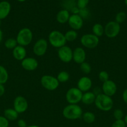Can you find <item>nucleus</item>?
Instances as JSON below:
<instances>
[{
	"label": "nucleus",
	"mask_w": 127,
	"mask_h": 127,
	"mask_svg": "<svg viewBox=\"0 0 127 127\" xmlns=\"http://www.w3.org/2000/svg\"><path fill=\"white\" fill-rule=\"evenodd\" d=\"M124 122H125V124L126 125H127V115H126L124 117Z\"/></svg>",
	"instance_id": "a19ab883"
},
{
	"label": "nucleus",
	"mask_w": 127,
	"mask_h": 127,
	"mask_svg": "<svg viewBox=\"0 0 127 127\" xmlns=\"http://www.w3.org/2000/svg\"><path fill=\"white\" fill-rule=\"evenodd\" d=\"M126 18H127V14H126L125 12L121 11V12H118L117 14L115 16V21L117 22V23L121 24L125 21Z\"/></svg>",
	"instance_id": "c85d7f7f"
},
{
	"label": "nucleus",
	"mask_w": 127,
	"mask_h": 127,
	"mask_svg": "<svg viewBox=\"0 0 127 127\" xmlns=\"http://www.w3.org/2000/svg\"><path fill=\"white\" fill-rule=\"evenodd\" d=\"M4 117L8 121H14L18 119L19 114L14 109L8 108L4 111Z\"/></svg>",
	"instance_id": "412c9836"
},
{
	"label": "nucleus",
	"mask_w": 127,
	"mask_h": 127,
	"mask_svg": "<svg viewBox=\"0 0 127 127\" xmlns=\"http://www.w3.org/2000/svg\"><path fill=\"white\" fill-rule=\"evenodd\" d=\"M89 3V0H77L76 6L79 9L86 8Z\"/></svg>",
	"instance_id": "2f4dec72"
},
{
	"label": "nucleus",
	"mask_w": 127,
	"mask_h": 127,
	"mask_svg": "<svg viewBox=\"0 0 127 127\" xmlns=\"http://www.w3.org/2000/svg\"><path fill=\"white\" fill-rule=\"evenodd\" d=\"M68 24L72 30L79 31L83 26V19L78 14H72L70 16Z\"/></svg>",
	"instance_id": "4468645a"
},
{
	"label": "nucleus",
	"mask_w": 127,
	"mask_h": 127,
	"mask_svg": "<svg viewBox=\"0 0 127 127\" xmlns=\"http://www.w3.org/2000/svg\"><path fill=\"white\" fill-rule=\"evenodd\" d=\"M57 54L60 60L64 63H69L73 60V50L68 46L65 45L59 48Z\"/></svg>",
	"instance_id": "1a4fd4ad"
},
{
	"label": "nucleus",
	"mask_w": 127,
	"mask_h": 127,
	"mask_svg": "<svg viewBox=\"0 0 127 127\" xmlns=\"http://www.w3.org/2000/svg\"><path fill=\"white\" fill-rule=\"evenodd\" d=\"M11 9V4L9 2L6 1L0 2V20L4 19L8 16Z\"/></svg>",
	"instance_id": "a211bd4d"
},
{
	"label": "nucleus",
	"mask_w": 127,
	"mask_h": 127,
	"mask_svg": "<svg viewBox=\"0 0 127 127\" xmlns=\"http://www.w3.org/2000/svg\"><path fill=\"white\" fill-rule=\"evenodd\" d=\"M17 1H19V2H24V1H26V0H17Z\"/></svg>",
	"instance_id": "37998d69"
},
{
	"label": "nucleus",
	"mask_w": 127,
	"mask_h": 127,
	"mask_svg": "<svg viewBox=\"0 0 127 127\" xmlns=\"http://www.w3.org/2000/svg\"><path fill=\"white\" fill-rule=\"evenodd\" d=\"M120 30V24L115 21H110L104 27V34L108 38H115L118 35Z\"/></svg>",
	"instance_id": "6e6552de"
},
{
	"label": "nucleus",
	"mask_w": 127,
	"mask_h": 127,
	"mask_svg": "<svg viewBox=\"0 0 127 127\" xmlns=\"http://www.w3.org/2000/svg\"><path fill=\"white\" fill-rule=\"evenodd\" d=\"M9 121L4 116L0 115V127H8Z\"/></svg>",
	"instance_id": "f704fd0d"
},
{
	"label": "nucleus",
	"mask_w": 127,
	"mask_h": 127,
	"mask_svg": "<svg viewBox=\"0 0 127 127\" xmlns=\"http://www.w3.org/2000/svg\"><path fill=\"white\" fill-rule=\"evenodd\" d=\"M27 52L25 47L21 45H17L12 50V56L17 61H22L26 58Z\"/></svg>",
	"instance_id": "f3484780"
},
{
	"label": "nucleus",
	"mask_w": 127,
	"mask_h": 127,
	"mask_svg": "<svg viewBox=\"0 0 127 127\" xmlns=\"http://www.w3.org/2000/svg\"><path fill=\"white\" fill-rule=\"evenodd\" d=\"M70 16V15L69 11L65 9H63L57 12L56 15V21L59 24H64L68 22Z\"/></svg>",
	"instance_id": "6ab92c4d"
},
{
	"label": "nucleus",
	"mask_w": 127,
	"mask_h": 127,
	"mask_svg": "<svg viewBox=\"0 0 127 127\" xmlns=\"http://www.w3.org/2000/svg\"><path fill=\"white\" fill-rule=\"evenodd\" d=\"M13 109L19 114L25 112L27 110L29 107L28 102L26 98L21 95L17 96L13 102Z\"/></svg>",
	"instance_id": "9b49d317"
},
{
	"label": "nucleus",
	"mask_w": 127,
	"mask_h": 127,
	"mask_svg": "<svg viewBox=\"0 0 127 127\" xmlns=\"http://www.w3.org/2000/svg\"><path fill=\"white\" fill-rule=\"evenodd\" d=\"M16 39L19 45L26 47L32 42L33 39V33L30 29L24 27L19 31Z\"/></svg>",
	"instance_id": "20e7f679"
},
{
	"label": "nucleus",
	"mask_w": 127,
	"mask_h": 127,
	"mask_svg": "<svg viewBox=\"0 0 127 127\" xmlns=\"http://www.w3.org/2000/svg\"><path fill=\"white\" fill-rule=\"evenodd\" d=\"M113 117L115 120H122L124 117V113L121 109H117L113 112Z\"/></svg>",
	"instance_id": "7c9ffc66"
},
{
	"label": "nucleus",
	"mask_w": 127,
	"mask_h": 127,
	"mask_svg": "<svg viewBox=\"0 0 127 127\" xmlns=\"http://www.w3.org/2000/svg\"><path fill=\"white\" fill-rule=\"evenodd\" d=\"M26 127H39L37 125H30V126H27Z\"/></svg>",
	"instance_id": "79ce46f5"
},
{
	"label": "nucleus",
	"mask_w": 127,
	"mask_h": 127,
	"mask_svg": "<svg viewBox=\"0 0 127 127\" xmlns=\"http://www.w3.org/2000/svg\"><path fill=\"white\" fill-rule=\"evenodd\" d=\"M17 125L19 127H27V124L25 120H24L23 119H19V120L17 121Z\"/></svg>",
	"instance_id": "c9c22d12"
},
{
	"label": "nucleus",
	"mask_w": 127,
	"mask_h": 127,
	"mask_svg": "<svg viewBox=\"0 0 127 127\" xmlns=\"http://www.w3.org/2000/svg\"><path fill=\"white\" fill-rule=\"evenodd\" d=\"M5 93V87L4 84H0V97L2 96Z\"/></svg>",
	"instance_id": "58836bf2"
},
{
	"label": "nucleus",
	"mask_w": 127,
	"mask_h": 127,
	"mask_svg": "<svg viewBox=\"0 0 127 127\" xmlns=\"http://www.w3.org/2000/svg\"><path fill=\"white\" fill-rule=\"evenodd\" d=\"M83 93L77 88H71L67 90L65 99L68 104H77L81 102Z\"/></svg>",
	"instance_id": "0eeeda50"
},
{
	"label": "nucleus",
	"mask_w": 127,
	"mask_h": 127,
	"mask_svg": "<svg viewBox=\"0 0 127 127\" xmlns=\"http://www.w3.org/2000/svg\"><path fill=\"white\" fill-rule=\"evenodd\" d=\"M70 11H71V12L72 13V14H78L80 9L78 8V7H77V6H75L71 9Z\"/></svg>",
	"instance_id": "e433bc0d"
},
{
	"label": "nucleus",
	"mask_w": 127,
	"mask_h": 127,
	"mask_svg": "<svg viewBox=\"0 0 127 127\" xmlns=\"http://www.w3.org/2000/svg\"><path fill=\"white\" fill-rule=\"evenodd\" d=\"M86 52L82 47H77L73 50V60L75 63L82 64L85 62Z\"/></svg>",
	"instance_id": "dca6fc26"
},
{
	"label": "nucleus",
	"mask_w": 127,
	"mask_h": 127,
	"mask_svg": "<svg viewBox=\"0 0 127 127\" xmlns=\"http://www.w3.org/2000/svg\"><path fill=\"white\" fill-rule=\"evenodd\" d=\"M59 83L56 77L48 74L42 76L41 79V84L42 86L46 90L50 91L56 90L59 86Z\"/></svg>",
	"instance_id": "39448f33"
},
{
	"label": "nucleus",
	"mask_w": 127,
	"mask_h": 127,
	"mask_svg": "<svg viewBox=\"0 0 127 127\" xmlns=\"http://www.w3.org/2000/svg\"><path fill=\"white\" fill-rule=\"evenodd\" d=\"M48 48V42L44 38H40L35 42L33 52L37 57H42L46 54Z\"/></svg>",
	"instance_id": "9d476101"
},
{
	"label": "nucleus",
	"mask_w": 127,
	"mask_h": 127,
	"mask_svg": "<svg viewBox=\"0 0 127 127\" xmlns=\"http://www.w3.org/2000/svg\"><path fill=\"white\" fill-rule=\"evenodd\" d=\"M2 38H3V32H2V30L0 29V43L2 40Z\"/></svg>",
	"instance_id": "ea45409f"
},
{
	"label": "nucleus",
	"mask_w": 127,
	"mask_h": 127,
	"mask_svg": "<svg viewBox=\"0 0 127 127\" xmlns=\"http://www.w3.org/2000/svg\"><path fill=\"white\" fill-rule=\"evenodd\" d=\"M102 92L108 96L112 97L116 94L117 91V86L116 83L112 80H108L103 83L102 87Z\"/></svg>",
	"instance_id": "f8f14e48"
},
{
	"label": "nucleus",
	"mask_w": 127,
	"mask_h": 127,
	"mask_svg": "<svg viewBox=\"0 0 127 127\" xmlns=\"http://www.w3.org/2000/svg\"><path fill=\"white\" fill-rule=\"evenodd\" d=\"M78 15H79L83 19H87V17H88V16H89L90 15L89 10H88L87 7L84 9H80Z\"/></svg>",
	"instance_id": "473e14b6"
},
{
	"label": "nucleus",
	"mask_w": 127,
	"mask_h": 127,
	"mask_svg": "<svg viewBox=\"0 0 127 127\" xmlns=\"http://www.w3.org/2000/svg\"><path fill=\"white\" fill-rule=\"evenodd\" d=\"M9 79V74L7 69L2 65H0V84H4Z\"/></svg>",
	"instance_id": "5701e85b"
},
{
	"label": "nucleus",
	"mask_w": 127,
	"mask_h": 127,
	"mask_svg": "<svg viewBox=\"0 0 127 127\" xmlns=\"http://www.w3.org/2000/svg\"><path fill=\"white\" fill-rule=\"evenodd\" d=\"M1 20H0V26H1Z\"/></svg>",
	"instance_id": "a18cd8bd"
},
{
	"label": "nucleus",
	"mask_w": 127,
	"mask_h": 127,
	"mask_svg": "<svg viewBox=\"0 0 127 127\" xmlns=\"http://www.w3.org/2000/svg\"><path fill=\"white\" fill-rule=\"evenodd\" d=\"M39 62L33 57H26L21 61V66L24 69L28 71H34L38 68Z\"/></svg>",
	"instance_id": "ddd939ff"
},
{
	"label": "nucleus",
	"mask_w": 127,
	"mask_h": 127,
	"mask_svg": "<svg viewBox=\"0 0 127 127\" xmlns=\"http://www.w3.org/2000/svg\"><path fill=\"white\" fill-rule=\"evenodd\" d=\"M80 68L81 71L85 74H89L92 71V67L90 64L86 62L80 64Z\"/></svg>",
	"instance_id": "cd10ccee"
},
{
	"label": "nucleus",
	"mask_w": 127,
	"mask_h": 127,
	"mask_svg": "<svg viewBox=\"0 0 127 127\" xmlns=\"http://www.w3.org/2000/svg\"><path fill=\"white\" fill-rule=\"evenodd\" d=\"M83 110L78 104H68L64 108L62 115L66 119L70 120H77L82 117Z\"/></svg>",
	"instance_id": "f03ea898"
},
{
	"label": "nucleus",
	"mask_w": 127,
	"mask_h": 127,
	"mask_svg": "<svg viewBox=\"0 0 127 127\" xmlns=\"http://www.w3.org/2000/svg\"><path fill=\"white\" fill-rule=\"evenodd\" d=\"M96 95L93 92L88 91L83 93V95L82 97V102L83 104L87 105H92L95 102L96 99Z\"/></svg>",
	"instance_id": "aec40b11"
},
{
	"label": "nucleus",
	"mask_w": 127,
	"mask_h": 127,
	"mask_svg": "<svg viewBox=\"0 0 127 127\" xmlns=\"http://www.w3.org/2000/svg\"><path fill=\"white\" fill-rule=\"evenodd\" d=\"M98 78H99L100 81H102V83L106 82L107 81L109 80V74L106 71H101L99 73H98Z\"/></svg>",
	"instance_id": "c756f323"
},
{
	"label": "nucleus",
	"mask_w": 127,
	"mask_h": 127,
	"mask_svg": "<svg viewBox=\"0 0 127 127\" xmlns=\"http://www.w3.org/2000/svg\"><path fill=\"white\" fill-rule=\"evenodd\" d=\"M83 121L87 124H92L95 120V115L92 112H85L82 116Z\"/></svg>",
	"instance_id": "b1692460"
},
{
	"label": "nucleus",
	"mask_w": 127,
	"mask_h": 127,
	"mask_svg": "<svg viewBox=\"0 0 127 127\" xmlns=\"http://www.w3.org/2000/svg\"><path fill=\"white\" fill-rule=\"evenodd\" d=\"M92 32L97 37H102L104 34V27L101 24H95L92 27Z\"/></svg>",
	"instance_id": "4be33fe9"
},
{
	"label": "nucleus",
	"mask_w": 127,
	"mask_h": 127,
	"mask_svg": "<svg viewBox=\"0 0 127 127\" xmlns=\"http://www.w3.org/2000/svg\"><path fill=\"white\" fill-rule=\"evenodd\" d=\"M17 45L18 44L16 38H9L4 42V47L9 50H13Z\"/></svg>",
	"instance_id": "bb28decb"
},
{
	"label": "nucleus",
	"mask_w": 127,
	"mask_h": 127,
	"mask_svg": "<svg viewBox=\"0 0 127 127\" xmlns=\"http://www.w3.org/2000/svg\"><path fill=\"white\" fill-rule=\"evenodd\" d=\"M65 38L67 42H73L77 39L78 37V33L77 31L74 30H69L64 33Z\"/></svg>",
	"instance_id": "393cba45"
},
{
	"label": "nucleus",
	"mask_w": 127,
	"mask_h": 127,
	"mask_svg": "<svg viewBox=\"0 0 127 127\" xmlns=\"http://www.w3.org/2000/svg\"><path fill=\"white\" fill-rule=\"evenodd\" d=\"M98 110L103 112L110 111L113 107V100L112 97L108 96L103 93H100L96 96L94 102Z\"/></svg>",
	"instance_id": "f257e3e1"
},
{
	"label": "nucleus",
	"mask_w": 127,
	"mask_h": 127,
	"mask_svg": "<svg viewBox=\"0 0 127 127\" xmlns=\"http://www.w3.org/2000/svg\"><path fill=\"white\" fill-rule=\"evenodd\" d=\"M125 4L127 6V0H125Z\"/></svg>",
	"instance_id": "c03bdc74"
},
{
	"label": "nucleus",
	"mask_w": 127,
	"mask_h": 127,
	"mask_svg": "<svg viewBox=\"0 0 127 127\" xmlns=\"http://www.w3.org/2000/svg\"><path fill=\"white\" fill-rule=\"evenodd\" d=\"M49 43L54 48H59L65 45L67 41L64 34L59 31H52L48 36Z\"/></svg>",
	"instance_id": "7ed1b4c3"
},
{
	"label": "nucleus",
	"mask_w": 127,
	"mask_h": 127,
	"mask_svg": "<svg viewBox=\"0 0 127 127\" xmlns=\"http://www.w3.org/2000/svg\"><path fill=\"white\" fill-rule=\"evenodd\" d=\"M56 78L59 83H66L70 78L69 73L65 71H62L58 73Z\"/></svg>",
	"instance_id": "a878e982"
},
{
	"label": "nucleus",
	"mask_w": 127,
	"mask_h": 127,
	"mask_svg": "<svg viewBox=\"0 0 127 127\" xmlns=\"http://www.w3.org/2000/svg\"><path fill=\"white\" fill-rule=\"evenodd\" d=\"M122 98H123L124 102L127 105V88L125 89L124 91H123V94H122Z\"/></svg>",
	"instance_id": "4c0bfd02"
},
{
	"label": "nucleus",
	"mask_w": 127,
	"mask_h": 127,
	"mask_svg": "<svg viewBox=\"0 0 127 127\" xmlns=\"http://www.w3.org/2000/svg\"><path fill=\"white\" fill-rule=\"evenodd\" d=\"M126 124L124 120H115V121L112 124L111 127H126Z\"/></svg>",
	"instance_id": "72a5a7b5"
},
{
	"label": "nucleus",
	"mask_w": 127,
	"mask_h": 127,
	"mask_svg": "<svg viewBox=\"0 0 127 127\" xmlns=\"http://www.w3.org/2000/svg\"><path fill=\"white\" fill-rule=\"evenodd\" d=\"M99 37L93 33H85L80 38V43L82 46L88 49H93L99 44Z\"/></svg>",
	"instance_id": "423d86ee"
},
{
	"label": "nucleus",
	"mask_w": 127,
	"mask_h": 127,
	"mask_svg": "<svg viewBox=\"0 0 127 127\" xmlns=\"http://www.w3.org/2000/svg\"><path fill=\"white\" fill-rule=\"evenodd\" d=\"M92 86V81L88 76H82L78 79L77 82V87L82 93L90 91Z\"/></svg>",
	"instance_id": "2eb2a0df"
}]
</instances>
